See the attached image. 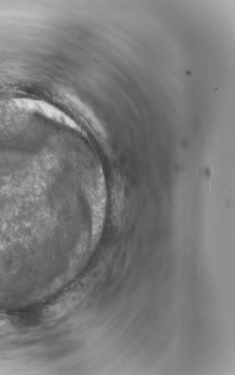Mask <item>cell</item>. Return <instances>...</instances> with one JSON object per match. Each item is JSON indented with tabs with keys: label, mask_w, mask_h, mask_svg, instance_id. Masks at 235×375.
<instances>
[{
	"label": "cell",
	"mask_w": 235,
	"mask_h": 375,
	"mask_svg": "<svg viewBox=\"0 0 235 375\" xmlns=\"http://www.w3.org/2000/svg\"><path fill=\"white\" fill-rule=\"evenodd\" d=\"M90 290V283H83L77 288H75L70 294L65 296L61 303L52 307L48 312L50 320H55L67 314L70 309L81 302V300L86 296Z\"/></svg>",
	"instance_id": "1"
}]
</instances>
